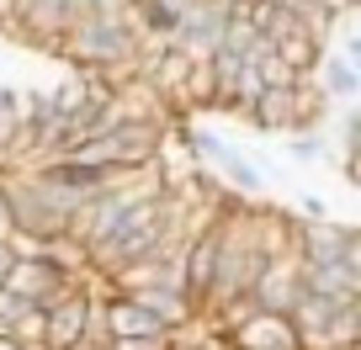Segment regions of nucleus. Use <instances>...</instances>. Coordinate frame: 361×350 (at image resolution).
Returning a JSON list of instances; mask_svg holds the SVG:
<instances>
[{
    "label": "nucleus",
    "instance_id": "obj_9",
    "mask_svg": "<svg viewBox=\"0 0 361 350\" xmlns=\"http://www.w3.org/2000/svg\"><path fill=\"white\" fill-rule=\"evenodd\" d=\"M43 329H48V313H43V308H32V303L11 318V339L22 350H43Z\"/></svg>",
    "mask_w": 361,
    "mask_h": 350
},
{
    "label": "nucleus",
    "instance_id": "obj_7",
    "mask_svg": "<svg viewBox=\"0 0 361 350\" xmlns=\"http://www.w3.org/2000/svg\"><path fill=\"white\" fill-rule=\"evenodd\" d=\"M314 80H319V91H324L329 101H356V91H361V75H356V64H345L340 54H319Z\"/></svg>",
    "mask_w": 361,
    "mask_h": 350
},
{
    "label": "nucleus",
    "instance_id": "obj_11",
    "mask_svg": "<svg viewBox=\"0 0 361 350\" xmlns=\"http://www.w3.org/2000/svg\"><path fill=\"white\" fill-rule=\"evenodd\" d=\"M16 218H11V202H6V186H0V239H11Z\"/></svg>",
    "mask_w": 361,
    "mask_h": 350
},
{
    "label": "nucleus",
    "instance_id": "obj_13",
    "mask_svg": "<svg viewBox=\"0 0 361 350\" xmlns=\"http://www.w3.org/2000/svg\"><path fill=\"white\" fill-rule=\"evenodd\" d=\"M298 207H303V218H329L324 196H303V202H298Z\"/></svg>",
    "mask_w": 361,
    "mask_h": 350
},
{
    "label": "nucleus",
    "instance_id": "obj_10",
    "mask_svg": "<svg viewBox=\"0 0 361 350\" xmlns=\"http://www.w3.org/2000/svg\"><path fill=\"white\" fill-rule=\"evenodd\" d=\"M287 154H293L298 165H319V159L329 154V144L319 133H287Z\"/></svg>",
    "mask_w": 361,
    "mask_h": 350
},
{
    "label": "nucleus",
    "instance_id": "obj_14",
    "mask_svg": "<svg viewBox=\"0 0 361 350\" xmlns=\"http://www.w3.org/2000/svg\"><path fill=\"white\" fill-rule=\"evenodd\" d=\"M11 265H16V249L6 244V239H0V282H6V276H11Z\"/></svg>",
    "mask_w": 361,
    "mask_h": 350
},
{
    "label": "nucleus",
    "instance_id": "obj_15",
    "mask_svg": "<svg viewBox=\"0 0 361 350\" xmlns=\"http://www.w3.org/2000/svg\"><path fill=\"white\" fill-rule=\"evenodd\" d=\"M350 6H356V0H350Z\"/></svg>",
    "mask_w": 361,
    "mask_h": 350
},
{
    "label": "nucleus",
    "instance_id": "obj_4",
    "mask_svg": "<svg viewBox=\"0 0 361 350\" xmlns=\"http://www.w3.org/2000/svg\"><path fill=\"white\" fill-rule=\"evenodd\" d=\"M90 292L96 287H69L64 297H54V303L43 308L48 313V329H43V350H64V345H80V335H85V308H90Z\"/></svg>",
    "mask_w": 361,
    "mask_h": 350
},
{
    "label": "nucleus",
    "instance_id": "obj_3",
    "mask_svg": "<svg viewBox=\"0 0 361 350\" xmlns=\"http://www.w3.org/2000/svg\"><path fill=\"white\" fill-rule=\"evenodd\" d=\"M298 292H303V260H298L293 249L271 255V260H266V271H260L255 287H250L255 308H271V313H287V308L298 303Z\"/></svg>",
    "mask_w": 361,
    "mask_h": 350
},
{
    "label": "nucleus",
    "instance_id": "obj_5",
    "mask_svg": "<svg viewBox=\"0 0 361 350\" xmlns=\"http://www.w3.org/2000/svg\"><path fill=\"white\" fill-rule=\"evenodd\" d=\"M350 303H356V297H350ZM340 297H324V292H298V303L287 308V318H293V329H298V339H303V350H319L324 345V329L335 324V313H340Z\"/></svg>",
    "mask_w": 361,
    "mask_h": 350
},
{
    "label": "nucleus",
    "instance_id": "obj_6",
    "mask_svg": "<svg viewBox=\"0 0 361 350\" xmlns=\"http://www.w3.org/2000/svg\"><path fill=\"white\" fill-rule=\"evenodd\" d=\"M303 287H308V292H324V297L350 303V297H361V271H356V265H345V260H329V265H303Z\"/></svg>",
    "mask_w": 361,
    "mask_h": 350
},
{
    "label": "nucleus",
    "instance_id": "obj_1",
    "mask_svg": "<svg viewBox=\"0 0 361 350\" xmlns=\"http://www.w3.org/2000/svg\"><path fill=\"white\" fill-rule=\"evenodd\" d=\"M0 287L11 297H22V303H32V308H48L54 297H64L69 287H80V271H64V265L43 249V255H16L11 276Z\"/></svg>",
    "mask_w": 361,
    "mask_h": 350
},
{
    "label": "nucleus",
    "instance_id": "obj_2",
    "mask_svg": "<svg viewBox=\"0 0 361 350\" xmlns=\"http://www.w3.org/2000/svg\"><path fill=\"white\" fill-rule=\"evenodd\" d=\"M224 339H228V350H303L293 318H287V313H271V308H255L250 318H239Z\"/></svg>",
    "mask_w": 361,
    "mask_h": 350
},
{
    "label": "nucleus",
    "instance_id": "obj_12",
    "mask_svg": "<svg viewBox=\"0 0 361 350\" xmlns=\"http://www.w3.org/2000/svg\"><path fill=\"white\" fill-rule=\"evenodd\" d=\"M0 32L6 37L16 32V0H0Z\"/></svg>",
    "mask_w": 361,
    "mask_h": 350
},
{
    "label": "nucleus",
    "instance_id": "obj_8",
    "mask_svg": "<svg viewBox=\"0 0 361 350\" xmlns=\"http://www.w3.org/2000/svg\"><path fill=\"white\" fill-rule=\"evenodd\" d=\"M245 117L260 133H293V91H260Z\"/></svg>",
    "mask_w": 361,
    "mask_h": 350
}]
</instances>
